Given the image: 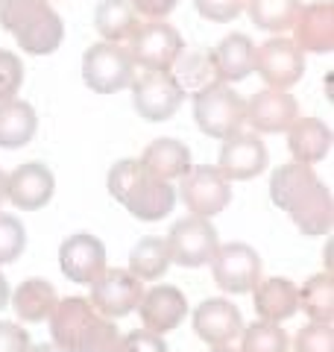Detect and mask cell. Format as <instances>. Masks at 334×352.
<instances>
[{"mask_svg":"<svg viewBox=\"0 0 334 352\" xmlns=\"http://www.w3.org/2000/svg\"><path fill=\"white\" fill-rule=\"evenodd\" d=\"M296 352H334V329L331 323H308L296 332Z\"/></svg>","mask_w":334,"mask_h":352,"instance_id":"obj_36","label":"cell"},{"mask_svg":"<svg viewBox=\"0 0 334 352\" xmlns=\"http://www.w3.org/2000/svg\"><path fill=\"white\" fill-rule=\"evenodd\" d=\"M293 223L302 235L308 238H317V235H329L331 232V223H334V200H331V191L326 185H317L314 191H311L308 200L299 203L293 212Z\"/></svg>","mask_w":334,"mask_h":352,"instance_id":"obj_26","label":"cell"},{"mask_svg":"<svg viewBox=\"0 0 334 352\" xmlns=\"http://www.w3.org/2000/svg\"><path fill=\"white\" fill-rule=\"evenodd\" d=\"M56 176L47 164L27 162L6 173V200L21 212H38L53 200Z\"/></svg>","mask_w":334,"mask_h":352,"instance_id":"obj_13","label":"cell"},{"mask_svg":"<svg viewBox=\"0 0 334 352\" xmlns=\"http://www.w3.org/2000/svg\"><path fill=\"white\" fill-rule=\"evenodd\" d=\"M170 74L176 76V82L182 88H188V85H199V82L208 85V76H214V68H211V59L205 53H191V56H182L179 53V59H176Z\"/></svg>","mask_w":334,"mask_h":352,"instance_id":"obj_35","label":"cell"},{"mask_svg":"<svg viewBox=\"0 0 334 352\" xmlns=\"http://www.w3.org/2000/svg\"><path fill=\"white\" fill-rule=\"evenodd\" d=\"M82 80L97 94H118L135 80V62L120 44L97 41L82 56Z\"/></svg>","mask_w":334,"mask_h":352,"instance_id":"obj_4","label":"cell"},{"mask_svg":"<svg viewBox=\"0 0 334 352\" xmlns=\"http://www.w3.org/2000/svg\"><path fill=\"white\" fill-rule=\"evenodd\" d=\"M194 3H197V12L205 21H214V24H229V21H235L247 9L243 0H194Z\"/></svg>","mask_w":334,"mask_h":352,"instance_id":"obj_38","label":"cell"},{"mask_svg":"<svg viewBox=\"0 0 334 352\" xmlns=\"http://www.w3.org/2000/svg\"><path fill=\"white\" fill-rule=\"evenodd\" d=\"M267 162H270V153L258 132H235V135L223 138L217 170L229 182H243L258 176L267 168Z\"/></svg>","mask_w":334,"mask_h":352,"instance_id":"obj_12","label":"cell"},{"mask_svg":"<svg viewBox=\"0 0 334 352\" xmlns=\"http://www.w3.org/2000/svg\"><path fill=\"white\" fill-rule=\"evenodd\" d=\"M138 27V12L129 0H100L94 9V30L103 36V41L120 44L132 36Z\"/></svg>","mask_w":334,"mask_h":352,"instance_id":"obj_28","label":"cell"},{"mask_svg":"<svg viewBox=\"0 0 334 352\" xmlns=\"http://www.w3.org/2000/svg\"><path fill=\"white\" fill-rule=\"evenodd\" d=\"M144 164V170L155 179L170 182L176 176H185L191 168V150H188L179 138H155L153 144H147L144 156L138 159Z\"/></svg>","mask_w":334,"mask_h":352,"instance_id":"obj_23","label":"cell"},{"mask_svg":"<svg viewBox=\"0 0 334 352\" xmlns=\"http://www.w3.org/2000/svg\"><path fill=\"white\" fill-rule=\"evenodd\" d=\"M24 85V62L12 50H0V103L12 100Z\"/></svg>","mask_w":334,"mask_h":352,"instance_id":"obj_37","label":"cell"},{"mask_svg":"<svg viewBox=\"0 0 334 352\" xmlns=\"http://www.w3.org/2000/svg\"><path fill=\"white\" fill-rule=\"evenodd\" d=\"M299 118V106L287 91H264L252 94L247 103V120L255 132H287Z\"/></svg>","mask_w":334,"mask_h":352,"instance_id":"obj_18","label":"cell"},{"mask_svg":"<svg viewBox=\"0 0 334 352\" xmlns=\"http://www.w3.org/2000/svg\"><path fill=\"white\" fill-rule=\"evenodd\" d=\"M27 352H62V349H56L53 344H38V346H30Z\"/></svg>","mask_w":334,"mask_h":352,"instance_id":"obj_43","label":"cell"},{"mask_svg":"<svg viewBox=\"0 0 334 352\" xmlns=\"http://www.w3.org/2000/svg\"><path fill=\"white\" fill-rule=\"evenodd\" d=\"M293 44L302 53H331L334 50V3L331 0H314L299 6L293 21Z\"/></svg>","mask_w":334,"mask_h":352,"instance_id":"obj_15","label":"cell"},{"mask_svg":"<svg viewBox=\"0 0 334 352\" xmlns=\"http://www.w3.org/2000/svg\"><path fill=\"white\" fill-rule=\"evenodd\" d=\"M27 247V229L15 214L0 212V264H12Z\"/></svg>","mask_w":334,"mask_h":352,"instance_id":"obj_34","label":"cell"},{"mask_svg":"<svg viewBox=\"0 0 334 352\" xmlns=\"http://www.w3.org/2000/svg\"><path fill=\"white\" fill-rule=\"evenodd\" d=\"M194 332L205 340L208 346H226L243 332V317L241 308L232 305L223 296L205 300L194 311Z\"/></svg>","mask_w":334,"mask_h":352,"instance_id":"obj_16","label":"cell"},{"mask_svg":"<svg viewBox=\"0 0 334 352\" xmlns=\"http://www.w3.org/2000/svg\"><path fill=\"white\" fill-rule=\"evenodd\" d=\"M182 36L164 21L138 24L129 36V56L144 71H170L182 53Z\"/></svg>","mask_w":334,"mask_h":352,"instance_id":"obj_6","label":"cell"},{"mask_svg":"<svg viewBox=\"0 0 334 352\" xmlns=\"http://www.w3.org/2000/svg\"><path fill=\"white\" fill-rule=\"evenodd\" d=\"M118 344H120L118 323L111 320V317L94 314L91 320L82 326V332L76 335L71 352H118Z\"/></svg>","mask_w":334,"mask_h":352,"instance_id":"obj_32","label":"cell"},{"mask_svg":"<svg viewBox=\"0 0 334 352\" xmlns=\"http://www.w3.org/2000/svg\"><path fill=\"white\" fill-rule=\"evenodd\" d=\"M129 3L135 6L138 15H147L150 21H164L179 0H129Z\"/></svg>","mask_w":334,"mask_h":352,"instance_id":"obj_41","label":"cell"},{"mask_svg":"<svg viewBox=\"0 0 334 352\" xmlns=\"http://www.w3.org/2000/svg\"><path fill=\"white\" fill-rule=\"evenodd\" d=\"M167 267H170V252H167V241L159 235H147L141 238L129 252V273L138 276L141 282H153L162 279Z\"/></svg>","mask_w":334,"mask_h":352,"instance_id":"obj_29","label":"cell"},{"mask_svg":"<svg viewBox=\"0 0 334 352\" xmlns=\"http://www.w3.org/2000/svg\"><path fill=\"white\" fill-rule=\"evenodd\" d=\"M194 120L208 138H229L247 120V100L226 82H208L194 94Z\"/></svg>","mask_w":334,"mask_h":352,"instance_id":"obj_3","label":"cell"},{"mask_svg":"<svg viewBox=\"0 0 334 352\" xmlns=\"http://www.w3.org/2000/svg\"><path fill=\"white\" fill-rule=\"evenodd\" d=\"M30 346V335L27 329H21V323L0 320V352H27Z\"/></svg>","mask_w":334,"mask_h":352,"instance_id":"obj_40","label":"cell"},{"mask_svg":"<svg viewBox=\"0 0 334 352\" xmlns=\"http://www.w3.org/2000/svg\"><path fill=\"white\" fill-rule=\"evenodd\" d=\"M255 71L273 91H291L305 74V53L291 38H267L255 47Z\"/></svg>","mask_w":334,"mask_h":352,"instance_id":"obj_10","label":"cell"},{"mask_svg":"<svg viewBox=\"0 0 334 352\" xmlns=\"http://www.w3.org/2000/svg\"><path fill=\"white\" fill-rule=\"evenodd\" d=\"M6 203V173L0 170V206Z\"/></svg>","mask_w":334,"mask_h":352,"instance_id":"obj_44","label":"cell"},{"mask_svg":"<svg viewBox=\"0 0 334 352\" xmlns=\"http://www.w3.org/2000/svg\"><path fill=\"white\" fill-rule=\"evenodd\" d=\"M167 252H170V261L179 264V267H203L211 264L214 252L220 247L217 229L208 223V217H182L176 220L167 232Z\"/></svg>","mask_w":334,"mask_h":352,"instance_id":"obj_5","label":"cell"},{"mask_svg":"<svg viewBox=\"0 0 334 352\" xmlns=\"http://www.w3.org/2000/svg\"><path fill=\"white\" fill-rule=\"evenodd\" d=\"M217 82H241L255 71V44L243 32H232L208 53Z\"/></svg>","mask_w":334,"mask_h":352,"instance_id":"obj_19","label":"cell"},{"mask_svg":"<svg viewBox=\"0 0 334 352\" xmlns=\"http://www.w3.org/2000/svg\"><path fill=\"white\" fill-rule=\"evenodd\" d=\"M317 185H320V179H317V173L311 170V164L287 162L282 168H276V173L270 176V200L276 208L291 214L299 203L308 200Z\"/></svg>","mask_w":334,"mask_h":352,"instance_id":"obj_20","label":"cell"},{"mask_svg":"<svg viewBox=\"0 0 334 352\" xmlns=\"http://www.w3.org/2000/svg\"><path fill=\"white\" fill-rule=\"evenodd\" d=\"M109 194L144 223L167 217L176 206L173 185L150 176L138 159H120L109 170Z\"/></svg>","mask_w":334,"mask_h":352,"instance_id":"obj_1","label":"cell"},{"mask_svg":"<svg viewBox=\"0 0 334 352\" xmlns=\"http://www.w3.org/2000/svg\"><path fill=\"white\" fill-rule=\"evenodd\" d=\"M208 352H238V349H232V346H229V344H226V346H211V349H208Z\"/></svg>","mask_w":334,"mask_h":352,"instance_id":"obj_45","label":"cell"},{"mask_svg":"<svg viewBox=\"0 0 334 352\" xmlns=\"http://www.w3.org/2000/svg\"><path fill=\"white\" fill-rule=\"evenodd\" d=\"M59 267L76 285H91L106 270V247L91 232H76L62 241Z\"/></svg>","mask_w":334,"mask_h":352,"instance_id":"obj_14","label":"cell"},{"mask_svg":"<svg viewBox=\"0 0 334 352\" xmlns=\"http://www.w3.org/2000/svg\"><path fill=\"white\" fill-rule=\"evenodd\" d=\"M0 27L12 32L30 56L56 53L65 38V21L50 9V0H3Z\"/></svg>","mask_w":334,"mask_h":352,"instance_id":"obj_2","label":"cell"},{"mask_svg":"<svg viewBox=\"0 0 334 352\" xmlns=\"http://www.w3.org/2000/svg\"><path fill=\"white\" fill-rule=\"evenodd\" d=\"M6 302H9V282H6L3 273H0V311L6 308Z\"/></svg>","mask_w":334,"mask_h":352,"instance_id":"obj_42","label":"cell"},{"mask_svg":"<svg viewBox=\"0 0 334 352\" xmlns=\"http://www.w3.org/2000/svg\"><path fill=\"white\" fill-rule=\"evenodd\" d=\"M38 129V115L27 100H3L0 103V147L18 150L32 141Z\"/></svg>","mask_w":334,"mask_h":352,"instance_id":"obj_25","label":"cell"},{"mask_svg":"<svg viewBox=\"0 0 334 352\" xmlns=\"http://www.w3.org/2000/svg\"><path fill=\"white\" fill-rule=\"evenodd\" d=\"M138 311H141L144 329H150L155 335H164V332H173L188 317V300L173 285H155V288L144 291Z\"/></svg>","mask_w":334,"mask_h":352,"instance_id":"obj_17","label":"cell"},{"mask_svg":"<svg viewBox=\"0 0 334 352\" xmlns=\"http://www.w3.org/2000/svg\"><path fill=\"white\" fill-rule=\"evenodd\" d=\"M118 352H167V344L150 329H132L129 335L120 338Z\"/></svg>","mask_w":334,"mask_h":352,"instance_id":"obj_39","label":"cell"},{"mask_svg":"<svg viewBox=\"0 0 334 352\" xmlns=\"http://www.w3.org/2000/svg\"><path fill=\"white\" fill-rule=\"evenodd\" d=\"M56 302H59V296H56V288L47 279H27V282H21L18 291L12 294L15 314L27 323L50 320Z\"/></svg>","mask_w":334,"mask_h":352,"instance_id":"obj_27","label":"cell"},{"mask_svg":"<svg viewBox=\"0 0 334 352\" xmlns=\"http://www.w3.org/2000/svg\"><path fill=\"white\" fill-rule=\"evenodd\" d=\"M211 273L220 291L226 294H249L261 282V256L249 244L232 241L217 247L211 258Z\"/></svg>","mask_w":334,"mask_h":352,"instance_id":"obj_9","label":"cell"},{"mask_svg":"<svg viewBox=\"0 0 334 352\" xmlns=\"http://www.w3.org/2000/svg\"><path fill=\"white\" fill-rule=\"evenodd\" d=\"M0 3H3V0H0Z\"/></svg>","mask_w":334,"mask_h":352,"instance_id":"obj_47","label":"cell"},{"mask_svg":"<svg viewBox=\"0 0 334 352\" xmlns=\"http://www.w3.org/2000/svg\"><path fill=\"white\" fill-rule=\"evenodd\" d=\"M179 197L188 212L197 217H214L232 203V185L211 164H191L185 176H179Z\"/></svg>","mask_w":334,"mask_h":352,"instance_id":"obj_8","label":"cell"},{"mask_svg":"<svg viewBox=\"0 0 334 352\" xmlns=\"http://www.w3.org/2000/svg\"><path fill=\"white\" fill-rule=\"evenodd\" d=\"M287 147L299 164H317L331 153V129L317 118H296L287 129Z\"/></svg>","mask_w":334,"mask_h":352,"instance_id":"obj_22","label":"cell"},{"mask_svg":"<svg viewBox=\"0 0 334 352\" xmlns=\"http://www.w3.org/2000/svg\"><path fill=\"white\" fill-rule=\"evenodd\" d=\"M299 0H247L249 21L264 32H287L293 27Z\"/></svg>","mask_w":334,"mask_h":352,"instance_id":"obj_31","label":"cell"},{"mask_svg":"<svg viewBox=\"0 0 334 352\" xmlns=\"http://www.w3.org/2000/svg\"><path fill=\"white\" fill-rule=\"evenodd\" d=\"M132 106L144 120H167L179 112L185 103V88L176 82L170 71H147L138 80H132Z\"/></svg>","mask_w":334,"mask_h":352,"instance_id":"obj_7","label":"cell"},{"mask_svg":"<svg viewBox=\"0 0 334 352\" xmlns=\"http://www.w3.org/2000/svg\"><path fill=\"white\" fill-rule=\"evenodd\" d=\"M243 340H241V352H287L291 349V338L278 323H267L258 320L243 329Z\"/></svg>","mask_w":334,"mask_h":352,"instance_id":"obj_33","label":"cell"},{"mask_svg":"<svg viewBox=\"0 0 334 352\" xmlns=\"http://www.w3.org/2000/svg\"><path fill=\"white\" fill-rule=\"evenodd\" d=\"M144 296V288H141V279L132 276L129 270H103L100 276L91 282V302L97 314L103 317H126L138 308Z\"/></svg>","mask_w":334,"mask_h":352,"instance_id":"obj_11","label":"cell"},{"mask_svg":"<svg viewBox=\"0 0 334 352\" xmlns=\"http://www.w3.org/2000/svg\"><path fill=\"white\" fill-rule=\"evenodd\" d=\"M299 308L311 317V323H331L334 320V279L331 273L311 276L299 291Z\"/></svg>","mask_w":334,"mask_h":352,"instance_id":"obj_30","label":"cell"},{"mask_svg":"<svg viewBox=\"0 0 334 352\" xmlns=\"http://www.w3.org/2000/svg\"><path fill=\"white\" fill-rule=\"evenodd\" d=\"M97 311L94 305L82 300V296H68V300H59L50 314V338H53V346L62 349V352H71L76 335L82 332V326L91 320Z\"/></svg>","mask_w":334,"mask_h":352,"instance_id":"obj_24","label":"cell"},{"mask_svg":"<svg viewBox=\"0 0 334 352\" xmlns=\"http://www.w3.org/2000/svg\"><path fill=\"white\" fill-rule=\"evenodd\" d=\"M243 3H247V0H243Z\"/></svg>","mask_w":334,"mask_h":352,"instance_id":"obj_46","label":"cell"},{"mask_svg":"<svg viewBox=\"0 0 334 352\" xmlns=\"http://www.w3.org/2000/svg\"><path fill=\"white\" fill-rule=\"evenodd\" d=\"M252 291H255V296H252L255 314L267 323H282L299 311V288L285 276L261 279Z\"/></svg>","mask_w":334,"mask_h":352,"instance_id":"obj_21","label":"cell"}]
</instances>
